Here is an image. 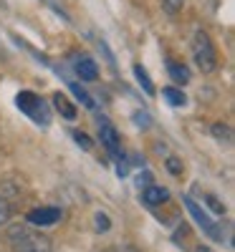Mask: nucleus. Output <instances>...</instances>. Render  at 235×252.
Returning a JSON list of instances; mask_svg holds the SVG:
<instances>
[{
	"mask_svg": "<svg viewBox=\"0 0 235 252\" xmlns=\"http://www.w3.org/2000/svg\"><path fill=\"white\" fill-rule=\"evenodd\" d=\"M8 242L13 247V252H53L51 240L40 232H33L31 227L15 224L8 229Z\"/></svg>",
	"mask_w": 235,
	"mask_h": 252,
	"instance_id": "f257e3e1",
	"label": "nucleus"
},
{
	"mask_svg": "<svg viewBox=\"0 0 235 252\" xmlns=\"http://www.w3.org/2000/svg\"><path fill=\"white\" fill-rule=\"evenodd\" d=\"M192 58H195L197 68L202 73H212L218 68V51H215V46H212L210 35L202 33V31H197L195 38H192Z\"/></svg>",
	"mask_w": 235,
	"mask_h": 252,
	"instance_id": "f03ea898",
	"label": "nucleus"
},
{
	"mask_svg": "<svg viewBox=\"0 0 235 252\" xmlns=\"http://www.w3.org/2000/svg\"><path fill=\"white\" fill-rule=\"evenodd\" d=\"M15 103H18V109L23 111L26 116H31L36 124H40V126H48L51 124V109H48V103L40 98V96H36L33 91H20L18 98H15Z\"/></svg>",
	"mask_w": 235,
	"mask_h": 252,
	"instance_id": "7ed1b4c3",
	"label": "nucleus"
},
{
	"mask_svg": "<svg viewBox=\"0 0 235 252\" xmlns=\"http://www.w3.org/2000/svg\"><path fill=\"white\" fill-rule=\"evenodd\" d=\"M185 207L190 209V215L192 217H195V222L205 229V232H207V237H212V240H218V242H223L225 237H223V229H220V224H215V222H210V217L202 212V209L195 204V202H192V197H185Z\"/></svg>",
	"mask_w": 235,
	"mask_h": 252,
	"instance_id": "20e7f679",
	"label": "nucleus"
},
{
	"mask_svg": "<svg viewBox=\"0 0 235 252\" xmlns=\"http://www.w3.org/2000/svg\"><path fill=\"white\" fill-rule=\"evenodd\" d=\"M61 217H63V212L58 207H38V209H31L28 212V222L31 224H40V227L56 224Z\"/></svg>",
	"mask_w": 235,
	"mask_h": 252,
	"instance_id": "39448f33",
	"label": "nucleus"
},
{
	"mask_svg": "<svg viewBox=\"0 0 235 252\" xmlns=\"http://www.w3.org/2000/svg\"><path fill=\"white\" fill-rule=\"evenodd\" d=\"M74 71L76 76H81V81H96L99 78V68L96 63L89 58V56H74Z\"/></svg>",
	"mask_w": 235,
	"mask_h": 252,
	"instance_id": "423d86ee",
	"label": "nucleus"
},
{
	"mask_svg": "<svg viewBox=\"0 0 235 252\" xmlns=\"http://www.w3.org/2000/svg\"><path fill=\"white\" fill-rule=\"evenodd\" d=\"M99 134H101V144L109 149V154L112 157H119L121 152H119V134H117V129L109 124V121H99Z\"/></svg>",
	"mask_w": 235,
	"mask_h": 252,
	"instance_id": "0eeeda50",
	"label": "nucleus"
},
{
	"mask_svg": "<svg viewBox=\"0 0 235 252\" xmlns=\"http://www.w3.org/2000/svg\"><path fill=\"white\" fill-rule=\"evenodd\" d=\"M142 199L149 204V207H159V204H164L167 199H169V192L164 187H157V184H149V187H144V192H142Z\"/></svg>",
	"mask_w": 235,
	"mask_h": 252,
	"instance_id": "6e6552de",
	"label": "nucleus"
},
{
	"mask_svg": "<svg viewBox=\"0 0 235 252\" xmlns=\"http://www.w3.org/2000/svg\"><path fill=\"white\" fill-rule=\"evenodd\" d=\"M53 106L61 111V116H63V119H69V121H74V119H76V106L69 101V96H66V94H61V91H58V94H53Z\"/></svg>",
	"mask_w": 235,
	"mask_h": 252,
	"instance_id": "1a4fd4ad",
	"label": "nucleus"
},
{
	"mask_svg": "<svg viewBox=\"0 0 235 252\" xmlns=\"http://www.w3.org/2000/svg\"><path fill=\"white\" fill-rule=\"evenodd\" d=\"M167 73L169 78H172L175 83H180V86H185V83L190 81V71L185 63H177V61H167Z\"/></svg>",
	"mask_w": 235,
	"mask_h": 252,
	"instance_id": "9d476101",
	"label": "nucleus"
},
{
	"mask_svg": "<svg viewBox=\"0 0 235 252\" xmlns=\"http://www.w3.org/2000/svg\"><path fill=\"white\" fill-rule=\"evenodd\" d=\"M162 96H164L167 103H172V106H185V103H187V96L182 94V89H175V86L162 89Z\"/></svg>",
	"mask_w": 235,
	"mask_h": 252,
	"instance_id": "9b49d317",
	"label": "nucleus"
},
{
	"mask_svg": "<svg viewBox=\"0 0 235 252\" xmlns=\"http://www.w3.org/2000/svg\"><path fill=\"white\" fill-rule=\"evenodd\" d=\"M134 76H137V81H139V86L144 89V94H149V96H155V83L149 81V76H147V71L139 66V63H134Z\"/></svg>",
	"mask_w": 235,
	"mask_h": 252,
	"instance_id": "f8f14e48",
	"label": "nucleus"
},
{
	"mask_svg": "<svg viewBox=\"0 0 235 252\" xmlns=\"http://www.w3.org/2000/svg\"><path fill=\"white\" fill-rule=\"evenodd\" d=\"M69 89L76 94V98H78V101H81L86 109H96V101L91 98V94H89V91H83V89L78 86V83H69Z\"/></svg>",
	"mask_w": 235,
	"mask_h": 252,
	"instance_id": "ddd939ff",
	"label": "nucleus"
},
{
	"mask_svg": "<svg viewBox=\"0 0 235 252\" xmlns=\"http://www.w3.org/2000/svg\"><path fill=\"white\" fill-rule=\"evenodd\" d=\"M109 227H112L109 215H104V212H96V215H94V229H96V232H106Z\"/></svg>",
	"mask_w": 235,
	"mask_h": 252,
	"instance_id": "4468645a",
	"label": "nucleus"
},
{
	"mask_svg": "<svg viewBox=\"0 0 235 252\" xmlns=\"http://www.w3.org/2000/svg\"><path fill=\"white\" fill-rule=\"evenodd\" d=\"M212 134H215V139H220V141H230V136H233L230 126H225V124H212Z\"/></svg>",
	"mask_w": 235,
	"mask_h": 252,
	"instance_id": "2eb2a0df",
	"label": "nucleus"
},
{
	"mask_svg": "<svg viewBox=\"0 0 235 252\" xmlns=\"http://www.w3.org/2000/svg\"><path fill=\"white\" fill-rule=\"evenodd\" d=\"M205 202H207V207H210L215 215H225V204H223L215 194H205Z\"/></svg>",
	"mask_w": 235,
	"mask_h": 252,
	"instance_id": "dca6fc26",
	"label": "nucleus"
},
{
	"mask_svg": "<svg viewBox=\"0 0 235 252\" xmlns=\"http://www.w3.org/2000/svg\"><path fill=\"white\" fill-rule=\"evenodd\" d=\"M74 141L81 146L83 152H91V146H94V144H91V139H89L86 134H83V131H74Z\"/></svg>",
	"mask_w": 235,
	"mask_h": 252,
	"instance_id": "f3484780",
	"label": "nucleus"
},
{
	"mask_svg": "<svg viewBox=\"0 0 235 252\" xmlns=\"http://www.w3.org/2000/svg\"><path fill=\"white\" fill-rule=\"evenodd\" d=\"M164 164H167V169L172 172V174H182V161H180L177 157H167Z\"/></svg>",
	"mask_w": 235,
	"mask_h": 252,
	"instance_id": "a211bd4d",
	"label": "nucleus"
},
{
	"mask_svg": "<svg viewBox=\"0 0 235 252\" xmlns=\"http://www.w3.org/2000/svg\"><path fill=\"white\" fill-rule=\"evenodd\" d=\"M162 5H164L167 13H177V10H182L185 0H162Z\"/></svg>",
	"mask_w": 235,
	"mask_h": 252,
	"instance_id": "6ab92c4d",
	"label": "nucleus"
},
{
	"mask_svg": "<svg viewBox=\"0 0 235 252\" xmlns=\"http://www.w3.org/2000/svg\"><path fill=\"white\" fill-rule=\"evenodd\" d=\"M8 220H10V204L0 197V224H5Z\"/></svg>",
	"mask_w": 235,
	"mask_h": 252,
	"instance_id": "aec40b11",
	"label": "nucleus"
},
{
	"mask_svg": "<svg viewBox=\"0 0 235 252\" xmlns=\"http://www.w3.org/2000/svg\"><path fill=\"white\" fill-rule=\"evenodd\" d=\"M134 121H137L139 126H149V119H147L144 111H137V114H134Z\"/></svg>",
	"mask_w": 235,
	"mask_h": 252,
	"instance_id": "412c9836",
	"label": "nucleus"
},
{
	"mask_svg": "<svg viewBox=\"0 0 235 252\" xmlns=\"http://www.w3.org/2000/svg\"><path fill=\"white\" fill-rule=\"evenodd\" d=\"M137 182H139V184L144 182V184L149 187V182H152V174H149V172H144V174H139V177H137Z\"/></svg>",
	"mask_w": 235,
	"mask_h": 252,
	"instance_id": "4be33fe9",
	"label": "nucleus"
},
{
	"mask_svg": "<svg viewBox=\"0 0 235 252\" xmlns=\"http://www.w3.org/2000/svg\"><path fill=\"white\" fill-rule=\"evenodd\" d=\"M195 252H212V250H210V247H197Z\"/></svg>",
	"mask_w": 235,
	"mask_h": 252,
	"instance_id": "5701e85b",
	"label": "nucleus"
}]
</instances>
